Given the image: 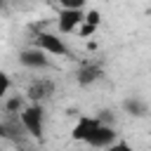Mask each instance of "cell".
<instances>
[{
  "label": "cell",
  "mask_w": 151,
  "mask_h": 151,
  "mask_svg": "<svg viewBox=\"0 0 151 151\" xmlns=\"http://www.w3.org/2000/svg\"><path fill=\"white\" fill-rule=\"evenodd\" d=\"M19 120L26 130L28 137H35V139H42L45 134V106L42 104H26L19 113Z\"/></svg>",
  "instance_id": "obj_1"
},
{
  "label": "cell",
  "mask_w": 151,
  "mask_h": 151,
  "mask_svg": "<svg viewBox=\"0 0 151 151\" xmlns=\"http://www.w3.org/2000/svg\"><path fill=\"white\" fill-rule=\"evenodd\" d=\"M35 47H40L45 54H50V57H68V45L64 42V38L61 35H57V33H50V31H38L35 33V42H33Z\"/></svg>",
  "instance_id": "obj_2"
},
{
  "label": "cell",
  "mask_w": 151,
  "mask_h": 151,
  "mask_svg": "<svg viewBox=\"0 0 151 151\" xmlns=\"http://www.w3.org/2000/svg\"><path fill=\"white\" fill-rule=\"evenodd\" d=\"M52 94H54V80L50 78H35L26 87V99L31 104H45L52 99Z\"/></svg>",
  "instance_id": "obj_3"
},
{
  "label": "cell",
  "mask_w": 151,
  "mask_h": 151,
  "mask_svg": "<svg viewBox=\"0 0 151 151\" xmlns=\"http://www.w3.org/2000/svg\"><path fill=\"white\" fill-rule=\"evenodd\" d=\"M19 64L24 68H31V71H45V68H50V54H45L35 45H31V47H24L19 52Z\"/></svg>",
  "instance_id": "obj_4"
},
{
  "label": "cell",
  "mask_w": 151,
  "mask_h": 151,
  "mask_svg": "<svg viewBox=\"0 0 151 151\" xmlns=\"http://www.w3.org/2000/svg\"><path fill=\"white\" fill-rule=\"evenodd\" d=\"M116 139H118L116 127H113V125H106V123H99V125L87 134V139H85L83 144L94 146V149H106V146H109V144H113Z\"/></svg>",
  "instance_id": "obj_5"
},
{
  "label": "cell",
  "mask_w": 151,
  "mask_h": 151,
  "mask_svg": "<svg viewBox=\"0 0 151 151\" xmlns=\"http://www.w3.org/2000/svg\"><path fill=\"white\" fill-rule=\"evenodd\" d=\"M104 78V66L99 61H85L80 64V68L76 71V83L80 87H90L94 83H99Z\"/></svg>",
  "instance_id": "obj_6"
},
{
  "label": "cell",
  "mask_w": 151,
  "mask_h": 151,
  "mask_svg": "<svg viewBox=\"0 0 151 151\" xmlns=\"http://www.w3.org/2000/svg\"><path fill=\"white\" fill-rule=\"evenodd\" d=\"M85 19V12L83 9H61L59 17H57V31L64 35V33H76L80 28Z\"/></svg>",
  "instance_id": "obj_7"
},
{
  "label": "cell",
  "mask_w": 151,
  "mask_h": 151,
  "mask_svg": "<svg viewBox=\"0 0 151 151\" xmlns=\"http://www.w3.org/2000/svg\"><path fill=\"white\" fill-rule=\"evenodd\" d=\"M123 111L130 113V116H134V118H142V116L149 113V106H146V101L139 99V97H127V99L123 101Z\"/></svg>",
  "instance_id": "obj_8"
},
{
  "label": "cell",
  "mask_w": 151,
  "mask_h": 151,
  "mask_svg": "<svg viewBox=\"0 0 151 151\" xmlns=\"http://www.w3.org/2000/svg\"><path fill=\"white\" fill-rule=\"evenodd\" d=\"M99 24H101V12H97V9L87 12L85 19H83V24H80V35H90V33H94V31L99 28Z\"/></svg>",
  "instance_id": "obj_9"
},
{
  "label": "cell",
  "mask_w": 151,
  "mask_h": 151,
  "mask_svg": "<svg viewBox=\"0 0 151 151\" xmlns=\"http://www.w3.org/2000/svg\"><path fill=\"white\" fill-rule=\"evenodd\" d=\"M26 101H28V99H26V94H24V97H21V94H14V97H9V99L5 101V111H7V113H12V116H19V113H21V109L26 106Z\"/></svg>",
  "instance_id": "obj_10"
},
{
  "label": "cell",
  "mask_w": 151,
  "mask_h": 151,
  "mask_svg": "<svg viewBox=\"0 0 151 151\" xmlns=\"http://www.w3.org/2000/svg\"><path fill=\"white\" fill-rule=\"evenodd\" d=\"M104 151H134V146H132L130 142H125V139H116V142L109 144Z\"/></svg>",
  "instance_id": "obj_11"
},
{
  "label": "cell",
  "mask_w": 151,
  "mask_h": 151,
  "mask_svg": "<svg viewBox=\"0 0 151 151\" xmlns=\"http://www.w3.org/2000/svg\"><path fill=\"white\" fill-rule=\"evenodd\" d=\"M94 116H97L101 123H106V125H113V127H116V116H113V111H111V109H101V111H97Z\"/></svg>",
  "instance_id": "obj_12"
},
{
  "label": "cell",
  "mask_w": 151,
  "mask_h": 151,
  "mask_svg": "<svg viewBox=\"0 0 151 151\" xmlns=\"http://www.w3.org/2000/svg\"><path fill=\"white\" fill-rule=\"evenodd\" d=\"M9 87H12V80H9V76H7L5 71H0V101H2L5 97H7Z\"/></svg>",
  "instance_id": "obj_13"
},
{
  "label": "cell",
  "mask_w": 151,
  "mask_h": 151,
  "mask_svg": "<svg viewBox=\"0 0 151 151\" xmlns=\"http://www.w3.org/2000/svg\"><path fill=\"white\" fill-rule=\"evenodd\" d=\"M61 9H83L87 5V0H57Z\"/></svg>",
  "instance_id": "obj_14"
},
{
  "label": "cell",
  "mask_w": 151,
  "mask_h": 151,
  "mask_svg": "<svg viewBox=\"0 0 151 151\" xmlns=\"http://www.w3.org/2000/svg\"><path fill=\"white\" fill-rule=\"evenodd\" d=\"M17 151H26V149H17Z\"/></svg>",
  "instance_id": "obj_15"
}]
</instances>
